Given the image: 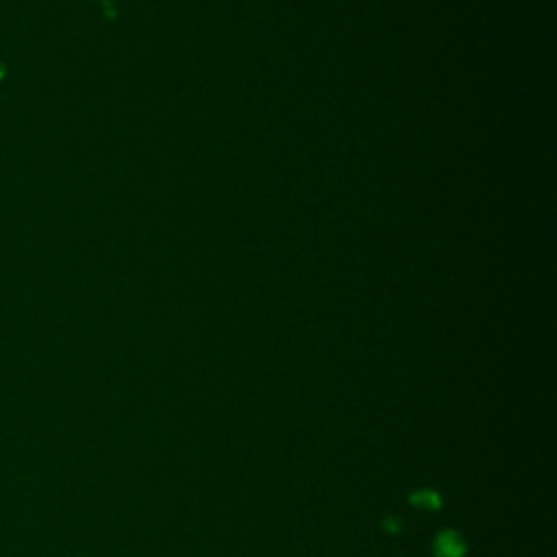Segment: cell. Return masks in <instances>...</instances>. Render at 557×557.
Instances as JSON below:
<instances>
[{
    "label": "cell",
    "mask_w": 557,
    "mask_h": 557,
    "mask_svg": "<svg viewBox=\"0 0 557 557\" xmlns=\"http://www.w3.org/2000/svg\"><path fill=\"white\" fill-rule=\"evenodd\" d=\"M436 551L440 557H460L464 553V542L460 540V536L453 534V531H447V534L438 538Z\"/></svg>",
    "instance_id": "6da1fadb"
}]
</instances>
